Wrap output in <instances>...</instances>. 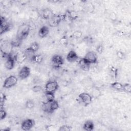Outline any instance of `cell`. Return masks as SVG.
<instances>
[{
    "label": "cell",
    "instance_id": "obj_28",
    "mask_svg": "<svg viewBox=\"0 0 131 131\" xmlns=\"http://www.w3.org/2000/svg\"><path fill=\"white\" fill-rule=\"evenodd\" d=\"M68 42V40L66 36H63L59 39V43L62 46H67Z\"/></svg>",
    "mask_w": 131,
    "mask_h": 131
},
{
    "label": "cell",
    "instance_id": "obj_9",
    "mask_svg": "<svg viewBox=\"0 0 131 131\" xmlns=\"http://www.w3.org/2000/svg\"><path fill=\"white\" fill-rule=\"evenodd\" d=\"M35 125V121L32 119H26L24 120L21 123V128L25 131H28L31 129V128Z\"/></svg>",
    "mask_w": 131,
    "mask_h": 131
},
{
    "label": "cell",
    "instance_id": "obj_24",
    "mask_svg": "<svg viewBox=\"0 0 131 131\" xmlns=\"http://www.w3.org/2000/svg\"><path fill=\"white\" fill-rule=\"evenodd\" d=\"M91 96H92V97L97 98L101 96V92L98 88L96 87L94 88L91 92Z\"/></svg>",
    "mask_w": 131,
    "mask_h": 131
},
{
    "label": "cell",
    "instance_id": "obj_6",
    "mask_svg": "<svg viewBox=\"0 0 131 131\" xmlns=\"http://www.w3.org/2000/svg\"><path fill=\"white\" fill-rule=\"evenodd\" d=\"M66 17L65 15L55 14H54L49 20V25L51 27H56L59 25L62 20L64 19Z\"/></svg>",
    "mask_w": 131,
    "mask_h": 131
},
{
    "label": "cell",
    "instance_id": "obj_4",
    "mask_svg": "<svg viewBox=\"0 0 131 131\" xmlns=\"http://www.w3.org/2000/svg\"><path fill=\"white\" fill-rule=\"evenodd\" d=\"M13 49V46L11 42H9L8 41H4L1 42V51L4 56V57H7L11 54Z\"/></svg>",
    "mask_w": 131,
    "mask_h": 131
},
{
    "label": "cell",
    "instance_id": "obj_21",
    "mask_svg": "<svg viewBox=\"0 0 131 131\" xmlns=\"http://www.w3.org/2000/svg\"><path fill=\"white\" fill-rule=\"evenodd\" d=\"M39 48V45L37 42H36V41H34L31 43L29 46V47L27 48V49L29 50L32 51L34 53H35V52H36L38 51Z\"/></svg>",
    "mask_w": 131,
    "mask_h": 131
},
{
    "label": "cell",
    "instance_id": "obj_17",
    "mask_svg": "<svg viewBox=\"0 0 131 131\" xmlns=\"http://www.w3.org/2000/svg\"><path fill=\"white\" fill-rule=\"evenodd\" d=\"M78 64L80 68V69L84 71L87 72V71H89V70L90 69L91 64L88 62L83 57L79 59Z\"/></svg>",
    "mask_w": 131,
    "mask_h": 131
},
{
    "label": "cell",
    "instance_id": "obj_19",
    "mask_svg": "<svg viewBox=\"0 0 131 131\" xmlns=\"http://www.w3.org/2000/svg\"><path fill=\"white\" fill-rule=\"evenodd\" d=\"M49 27L47 26H42L38 32V35L40 38H45L48 36L49 33Z\"/></svg>",
    "mask_w": 131,
    "mask_h": 131
},
{
    "label": "cell",
    "instance_id": "obj_30",
    "mask_svg": "<svg viewBox=\"0 0 131 131\" xmlns=\"http://www.w3.org/2000/svg\"><path fill=\"white\" fill-rule=\"evenodd\" d=\"M72 129V127L68 125H63L59 127L58 130L59 131H70Z\"/></svg>",
    "mask_w": 131,
    "mask_h": 131
},
{
    "label": "cell",
    "instance_id": "obj_34",
    "mask_svg": "<svg viewBox=\"0 0 131 131\" xmlns=\"http://www.w3.org/2000/svg\"><path fill=\"white\" fill-rule=\"evenodd\" d=\"M6 100V96L3 94H1V106H3L4 105V103Z\"/></svg>",
    "mask_w": 131,
    "mask_h": 131
},
{
    "label": "cell",
    "instance_id": "obj_8",
    "mask_svg": "<svg viewBox=\"0 0 131 131\" xmlns=\"http://www.w3.org/2000/svg\"><path fill=\"white\" fill-rule=\"evenodd\" d=\"M51 62L54 69H59L63 65L64 63V59L61 55L55 54L52 56L51 58Z\"/></svg>",
    "mask_w": 131,
    "mask_h": 131
},
{
    "label": "cell",
    "instance_id": "obj_22",
    "mask_svg": "<svg viewBox=\"0 0 131 131\" xmlns=\"http://www.w3.org/2000/svg\"><path fill=\"white\" fill-rule=\"evenodd\" d=\"M43 60V57L42 55L39 54H35L31 59V60L33 62L38 63V64H39L41 62H42Z\"/></svg>",
    "mask_w": 131,
    "mask_h": 131
},
{
    "label": "cell",
    "instance_id": "obj_29",
    "mask_svg": "<svg viewBox=\"0 0 131 131\" xmlns=\"http://www.w3.org/2000/svg\"><path fill=\"white\" fill-rule=\"evenodd\" d=\"M7 115V113L5 110L4 109V107L3 106H1V115H0V118L1 120H3L5 119Z\"/></svg>",
    "mask_w": 131,
    "mask_h": 131
},
{
    "label": "cell",
    "instance_id": "obj_31",
    "mask_svg": "<svg viewBox=\"0 0 131 131\" xmlns=\"http://www.w3.org/2000/svg\"><path fill=\"white\" fill-rule=\"evenodd\" d=\"M116 56L119 59H124L125 58V54L121 51H117L116 52Z\"/></svg>",
    "mask_w": 131,
    "mask_h": 131
},
{
    "label": "cell",
    "instance_id": "obj_14",
    "mask_svg": "<svg viewBox=\"0 0 131 131\" xmlns=\"http://www.w3.org/2000/svg\"><path fill=\"white\" fill-rule=\"evenodd\" d=\"M15 63V61L14 58V57L12 56L11 54H10L6 59L5 67L7 70H11L14 68Z\"/></svg>",
    "mask_w": 131,
    "mask_h": 131
},
{
    "label": "cell",
    "instance_id": "obj_26",
    "mask_svg": "<svg viewBox=\"0 0 131 131\" xmlns=\"http://www.w3.org/2000/svg\"><path fill=\"white\" fill-rule=\"evenodd\" d=\"M123 91L130 94L131 92V85L130 83H126L123 84Z\"/></svg>",
    "mask_w": 131,
    "mask_h": 131
},
{
    "label": "cell",
    "instance_id": "obj_10",
    "mask_svg": "<svg viewBox=\"0 0 131 131\" xmlns=\"http://www.w3.org/2000/svg\"><path fill=\"white\" fill-rule=\"evenodd\" d=\"M84 59L90 64H95L97 62V56L93 51H89L84 55Z\"/></svg>",
    "mask_w": 131,
    "mask_h": 131
},
{
    "label": "cell",
    "instance_id": "obj_20",
    "mask_svg": "<svg viewBox=\"0 0 131 131\" xmlns=\"http://www.w3.org/2000/svg\"><path fill=\"white\" fill-rule=\"evenodd\" d=\"M95 125L94 122L90 120H86L83 125V129L86 131H92L94 129Z\"/></svg>",
    "mask_w": 131,
    "mask_h": 131
},
{
    "label": "cell",
    "instance_id": "obj_16",
    "mask_svg": "<svg viewBox=\"0 0 131 131\" xmlns=\"http://www.w3.org/2000/svg\"><path fill=\"white\" fill-rule=\"evenodd\" d=\"M54 14L53 13L52 10L50 8H45L41 10L40 12V16L45 19L49 20Z\"/></svg>",
    "mask_w": 131,
    "mask_h": 131
},
{
    "label": "cell",
    "instance_id": "obj_1",
    "mask_svg": "<svg viewBox=\"0 0 131 131\" xmlns=\"http://www.w3.org/2000/svg\"><path fill=\"white\" fill-rule=\"evenodd\" d=\"M58 102L55 99L43 102L41 105L42 110L44 112L49 114H52L55 111L58 109Z\"/></svg>",
    "mask_w": 131,
    "mask_h": 131
},
{
    "label": "cell",
    "instance_id": "obj_3",
    "mask_svg": "<svg viewBox=\"0 0 131 131\" xmlns=\"http://www.w3.org/2000/svg\"><path fill=\"white\" fill-rule=\"evenodd\" d=\"M59 87L58 83L55 80L48 81L45 84V93L54 94Z\"/></svg>",
    "mask_w": 131,
    "mask_h": 131
},
{
    "label": "cell",
    "instance_id": "obj_32",
    "mask_svg": "<svg viewBox=\"0 0 131 131\" xmlns=\"http://www.w3.org/2000/svg\"><path fill=\"white\" fill-rule=\"evenodd\" d=\"M43 90V89L40 85H35L32 88V91L34 92H40Z\"/></svg>",
    "mask_w": 131,
    "mask_h": 131
},
{
    "label": "cell",
    "instance_id": "obj_15",
    "mask_svg": "<svg viewBox=\"0 0 131 131\" xmlns=\"http://www.w3.org/2000/svg\"><path fill=\"white\" fill-rule=\"evenodd\" d=\"M79 58L77 53L74 50L70 51L67 55L66 59L68 61L71 63L76 61Z\"/></svg>",
    "mask_w": 131,
    "mask_h": 131
},
{
    "label": "cell",
    "instance_id": "obj_33",
    "mask_svg": "<svg viewBox=\"0 0 131 131\" xmlns=\"http://www.w3.org/2000/svg\"><path fill=\"white\" fill-rule=\"evenodd\" d=\"M103 50H104V47L102 45H98L96 48V51L99 54H101L103 52Z\"/></svg>",
    "mask_w": 131,
    "mask_h": 131
},
{
    "label": "cell",
    "instance_id": "obj_35",
    "mask_svg": "<svg viewBox=\"0 0 131 131\" xmlns=\"http://www.w3.org/2000/svg\"><path fill=\"white\" fill-rule=\"evenodd\" d=\"M116 34H117V36H120V37H121V36H124V35H125V33L124 32H123V31L119 30V31H118L116 32Z\"/></svg>",
    "mask_w": 131,
    "mask_h": 131
},
{
    "label": "cell",
    "instance_id": "obj_12",
    "mask_svg": "<svg viewBox=\"0 0 131 131\" xmlns=\"http://www.w3.org/2000/svg\"><path fill=\"white\" fill-rule=\"evenodd\" d=\"M0 27L1 34L8 32L10 28V25L8 24L6 18L2 16L0 17Z\"/></svg>",
    "mask_w": 131,
    "mask_h": 131
},
{
    "label": "cell",
    "instance_id": "obj_23",
    "mask_svg": "<svg viewBox=\"0 0 131 131\" xmlns=\"http://www.w3.org/2000/svg\"><path fill=\"white\" fill-rule=\"evenodd\" d=\"M111 87L117 91H123V84L119 82H114L111 84Z\"/></svg>",
    "mask_w": 131,
    "mask_h": 131
},
{
    "label": "cell",
    "instance_id": "obj_27",
    "mask_svg": "<svg viewBox=\"0 0 131 131\" xmlns=\"http://www.w3.org/2000/svg\"><path fill=\"white\" fill-rule=\"evenodd\" d=\"M72 36H73V38H76V39L82 37V32L80 30H76L73 33Z\"/></svg>",
    "mask_w": 131,
    "mask_h": 131
},
{
    "label": "cell",
    "instance_id": "obj_36",
    "mask_svg": "<svg viewBox=\"0 0 131 131\" xmlns=\"http://www.w3.org/2000/svg\"><path fill=\"white\" fill-rule=\"evenodd\" d=\"M116 18H117V15H116V14L115 13H112L111 14V18L112 20H116Z\"/></svg>",
    "mask_w": 131,
    "mask_h": 131
},
{
    "label": "cell",
    "instance_id": "obj_11",
    "mask_svg": "<svg viewBox=\"0 0 131 131\" xmlns=\"http://www.w3.org/2000/svg\"><path fill=\"white\" fill-rule=\"evenodd\" d=\"M30 73L31 71L30 68L28 66H25L23 67L19 71L18 76L19 78L21 80H24L30 76Z\"/></svg>",
    "mask_w": 131,
    "mask_h": 131
},
{
    "label": "cell",
    "instance_id": "obj_25",
    "mask_svg": "<svg viewBox=\"0 0 131 131\" xmlns=\"http://www.w3.org/2000/svg\"><path fill=\"white\" fill-rule=\"evenodd\" d=\"M35 106V103L34 101L31 99L28 100L25 103V106L26 108L29 109V110H31Z\"/></svg>",
    "mask_w": 131,
    "mask_h": 131
},
{
    "label": "cell",
    "instance_id": "obj_18",
    "mask_svg": "<svg viewBox=\"0 0 131 131\" xmlns=\"http://www.w3.org/2000/svg\"><path fill=\"white\" fill-rule=\"evenodd\" d=\"M65 16L70 20L72 21L76 20L78 18V14L75 10H67L65 14Z\"/></svg>",
    "mask_w": 131,
    "mask_h": 131
},
{
    "label": "cell",
    "instance_id": "obj_13",
    "mask_svg": "<svg viewBox=\"0 0 131 131\" xmlns=\"http://www.w3.org/2000/svg\"><path fill=\"white\" fill-rule=\"evenodd\" d=\"M15 62L18 63H21L24 62L27 59V57L25 51H18L13 56Z\"/></svg>",
    "mask_w": 131,
    "mask_h": 131
},
{
    "label": "cell",
    "instance_id": "obj_7",
    "mask_svg": "<svg viewBox=\"0 0 131 131\" xmlns=\"http://www.w3.org/2000/svg\"><path fill=\"white\" fill-rule=\"evenodd\" d=\"M18 79L14 75H10L5 79L3 83V87L5 89H10L15 86L17 82Z\"/></svg>",
    "mask_w": 131,
    "mask_h": 131
},
{
    "label": "cell",
    "instance_id": "obj_2",
    "mask_svg": "<svg viewBox=\"0 0 131 131\" xmlns=\"http://www.w3.org/2000/svg\"><path fill=\"white\" fill-rule=\"evenodd\" d=\"M30 27L29 25L23 24L19 26L16 33V38L20 41L26 39L30 32Z\"/></svg>",
    "mask_w": 131,
    "mask_h": 131
},
{
    "label": "cell",
    "instance_id": "obj_5",
    "mask_svg": "<svg viewBox=\"0 0 131 131\" xmlns=\"http://www.w3.org/2000/svg\"><path fill=\"white\" fill-rule=\"evenodd\" d=\"M78 99L82 105L87 106L92 102L93 97L90 94L84 92L79 94Z\"/></svg>",
    "mask_w": 131,
    "mask_h": 131
}]
</instances>
